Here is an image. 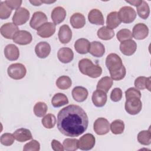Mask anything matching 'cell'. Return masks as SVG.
<instances>
[{
  "label": "cell",
  "instance_id": "obj_1",
  "mask_svg": "<svg viewBox=\"0 0 151 151\" xmlns=\"http://www.w3.org/2000/svg\"><path fill=\"white\" fill-rule=\"evenodd\" d=\"M57 127L64 135L77 137L87 129L88 118L79 106L71 104L63 108L57 115Z\"/></svg>",
  "mask_w": 151,
  "mask_h": 151
},
{
  "label": "cell",
  "instance_id": "obj_2",
  "mask_svg": "<svg viewBox=\"0 0 151 151\" xmlns=\"http://www.w3.org/2000/svg\"><path fill=\"white\" fill-rule=\"evenodd\" d=\"M78 68L80 72L91 78H97L102 73V68L99 65H95L88 58H83L78 62Z\"/></svg>",
  "mask_w": 151,
  "mask_h": 151
},
{
  "label": "cell",
  "instance_id": "obj_3",
  "mask_svg": "<svg viewBox=\"0 0 151 151\" xmlns=\"http://www.w3.org/2000/svg\"><path fill=\"white\" fill-rule=\"evenodd\" d=\"M106 65L110 74L116 72L124 67L122 63L121 58L115 53H111L107 56Z\"/></svg>",
  "mask_w": 151,
  "mask_h": 151
},
{
  "label": "cell",
  "instance_id": "obj_4",
  "mask_svg": "<svg viewBox=\"0 0 151 151\" xmlns=\"http://www.w3.org/2000/svg\"><path fill=\"white\" fill-rule=\"evenodd\" d=\"M7 73L11 78L14 80H20L25 76L27 70L22 64L14 63L8 67Z\"/></svg>",
  "mask_w": 151,
  "mask_h": 151
},
{
  "label": "cell",
  "instance_id": "obj_5",
  "mask_svg": "<svg viewBox=\"0 0 151 151\" xmlns=\"http://www.w3.org/2000/svg\"><path fill=\"white\" fill-rule=\"evenodd\" d=\"M126 112L131 115L138 114L142 110V103L140 99L132 97L126 99L124 105Z\"/></svg>",
  "mask_w": 151,
  "mask_h": 151
},
{
  "label": "cell",
  "instance_id": "obj_6",
  "mask_svg": "<svg viewBox=\"0 0 151 151\" xmlns=\"http://www.w3.org/2000/svg\"><path fill=\"white\" fill-rule=\"evenodd\" d=\"M118 15L121 22L125 24L133 22L136 18L135 10L133 8L128 6L122 7L118 12Z\"/></svg>",
  "mask_w": 151,
  "mask_h": 151
},
{
  "label": "cell",
  "instance_id": "obj_7",
  "mask_svg": "<svg viewBox=\"0 0 151 151\" xmlns=\"http://www.w3.org/2000/svg\"><path fill=\"white\" fill-rule=\"evenodd\" d=\"M29 11L24 7H21L15 11L13 17V23L16 25H21L25 24L29 18Z\"/></svg>",
  "mask_w": 151,
  "mask_h": 151
},
{
  "label": "cell",
  "instance_id": "obj_8",
  "mask_svg": "<svg viewBox=\"0 0 151 151\" xmlns=\"http://www.w3.org/2000/svg\"><path fill=\"white\" fill-rule=\"evenodd\" d=\"M93 129L98 135H104L109 132L110 123L109 121L103 117L97 119L93 124Z\"/></svg>",
  "mask_w": 151,
  "mask_h": 151
},
{
  "label": "cell",
  "instance_id": "obj_9",
  "mask_svg": "<svg viewBox=\"0 0 151 151\" xmlns=\"http://www.w3.org/2000/svg\"><path fill=\"white\" fill-rule=\"evenodd\" d=\"M96 139L91 133H86L81 136L78 140V148L82 150H89L91 149L95 145Z\"/></svg>",
  "mask_w": 151,
  "mask_h": 151
},
{
  "label": "cell",
  "instance_id": "obj_10",
  "mask_svg": "<svg viewBox=\"0 0 151 151\" xmlns=\"http://www.w3.org/2000/svg\"><path fill=\"white\" fill-rule=\"evenodd\" d=\"M13 41L19 45H25L29 44L32 40L30 32L25 30H19L12 38Z\"/></svg>",
  "mask_w": 151,
  "mask_h": 151
},
{
  "label": "cell",
  "instance_id": "obj_11",
  "mask_svg": "<svg viewBox=\"0 0 151 151\" xmlns=\"http://www.w3.org/2000/svg\"><path fill=\"white\" fill-rule=\"evenodd\" d=\"M47 17L44 12L37 11L34 12L32 15L29 22V25L32 28L37 30L39 27L47 22Z\"/></svg>",
  "mask_w": 151,
  "mask_h": 151
},
{
  "label": "cell",
  "instance_id": "obj_12",
  "mask_svg": "<svg viewBox=\"0 0 151 151\" xmlns=\"http://www.w3.org/2000/svg\"><path fill=\"white\" fill-rule=\"evenodd\" d=\"M55 31V25L50 22H47L37 29V34L42 38H49L51 37Z\"/></svg>",
  "mask_w": 151,
  "mask_h": 151
},
{
  "label": "cell",
  "instance_id": "obj_13",
  "mask_svg": "<svg viewBox=\"0 0 151 151\" xmlns=\"http://www.w3.org/2000/svg\"><path fill=\"white\" fill-rule=\"evenodd\" d=\"M149 34V28L146 25L143 23L136 24L132 32L133 37L138 40H142L146 38Z\"/></svg>",
  "mask_w": 151,
  "mask_h": 151
},
{
  "label": "cell",
  "instance_id": "obj_14",
  "mask_svg": "<svg viewBox=\"0 0 151 151\" xmlns=\"http://www.w3.org/2000/svg\"><path fill=\"white\" fill-rule=\"evenodd\" d=\"M18 31L17 25L12 22L6 23L1 27V34L6 39H12Z\"/></svg>",
  "mask_w": 151,
  "mask_h": 151
},
{
  "label": "cell",
  "instance_id": "obj_15",
  "mask_svg": "<svg viewBox=\"0 0 151 151\" xmlns=\"http://www.w3.org/2000/svg\"><path fill=\"white\" fill-rule=\"evenodd\" d=\"M137 44L132 40H128L122 42L120 44V50L123 54L127 56L133 55L136 51Z\"/></svg>",
  "mask_w": 151,
  "mask_h": 151
},
{
  "label": "cell",
  "instance_id": "obj_16",
  "mask_svg": "<svg viewBox=\"0 0 151 151\" xmlns=\"http://www.w3.org/2000/svg\"><path fill=\"white\" fill-rule=\"evenodd\" d=\"M91 99L95 106L101 107L106 104L107 102V96L106 92L102 90H96L93 92Z\"/></svg>",
  "mask_w": 151,
  "mask_h": 151
},
{
  "label": "cell",
  "instance_id": "obj_17",
  "mask_svg": "<svg viewBox=\"0 0 151 151\" xmlns=\"http://www.w3.org/2000/svg\"><path fill=\"white\" fill-rule=\"evenodd\" d=\"M35 52L38 57L40 58H45L50 54L51 46L47 42H40L35 47Z\"/></svg>",
  "mask_w": 151,
  "mask_h": 151
},
{
  "label": "cell",
  "instance_id": "obj_18",
  "mask_svg": "<svg viewBox=\"0 0 151 151\" xmlns=\"http://www.w3.org/2000/svg\"><path fill=\"white\" fill-rule=\"evenodd\" d=\"M58 39L62 44L68 43L72 38V31L68 25H63L58 31Z\"/></svg>",
  "mask_w": 151,
  "mask_h": 151
},
{
  "label": "cell",
  "instance_id": "obj_19",
  "mask_svg": "<svg viewBox=\"0 0 151 151\" xmlns=\"http://www.w3.org/2000/svg\"><path fill=\"white\" fill-rule=\"evenodd\" d=\"M57 57L61 63L67 64L70 63L73 60L74 53L71 48L63 47L58 50Z\"/></svg>",
  "mask_w": 151,
  "mask_h": 151
},
{
  "label": "cell",
  "instance_id": "obj_20",
  "mask_svg": "<svg viewBox=\"0 0 151 151\" xmlns=\"http://www.w3.org/2000/svg\"><path fill=\"white\" fill-rule=\"evenodd\" d=\"M89 22L95 25H104V20L101 12L97 9H91L88 15Z\"/></svg>",
  "mask_w": 151,
  "mask_h": 151
},
{
  "label": "cell",
  "instance_id": "obj_21",
  "mask_svg": "<svg viewBox=\"0 0 151 151\" xmlns=\"http://www.w3.org/2000/svg\"><path fill=\"white\" fill-rule=\"evenodd\" d=\"M66 17V11L61 6H57L54 8L51 12V19L55 25L61 23Z\"/></svg>",
  "mask_w": 151,
  "mask_h": 151
},
{
  "label": "cell",
  "instance_id": "obj_22",
  "mask_svg": "<svg viewBox=\"0 0 151 151\" xmlns=\"http://www.w3.org/2000/svg\"><path fill=\"white\" fill-rule=\"evenodd\" d=\"M4 54L8 60L15 61L19 58V51L15 45L10 44L5 47Z\"/></svg>",
  "mask_w": 151,
  "mask_h": 151
},
{
  "label": "cell",
  "instance_id": "obj_23",
  "mask_svg": "<svg viewBox=\"0 0 151 151\" xmlns=\"http://www.w3.org/2000/svg\"><path fill=\"white\" fill-rule=\"evenodd\" d=\"M87 90L81 86L75 87L72 90V96L74 100L77 102H83L85 101L88 97Z\"/></svg>",
  "mask_w": 151,
  "mask_h": 151
},
{
  "label": "cell",
  "instance_id": "obj_24",
  "mask_svg": "<svg viewBox=\"0 0 151 151\" xmlns=\"http://www.w3.org/2000/svg\"><path fill=\"white\" fill-rule=\"evenodd\" d=\"M13 134L15 139L19 142H24L32 138L31 131L25 128H20L16 130Z\"/></svg>",
  "mask_w": 151,
  "mask_h": 151
},
{
  "label": "cell",
  "instance_id": "obj_25",
  "mask_svg": "<svg viewBox=\"0 0 151 151\" xmlns=\"http://www.w3.org/2000/svg\"><path fill=\"white\" fill-rule=\"evenodd\" d=\"M90 43L89 41L85 38L78 39L74 43L76 51L81 54H85L89 52Z\"/></svg>",
  "mask_w": 151,
  "mask_h": 151
},
{
  "label": "cell",
  "instance_id": "obj_26",
  "mask_svg": "<svg viewBox=\"0 0 151 151\" xmlns=\"http://www.w3.org/2000/svg\"><path fill=\"white\" fill-rule=\"evenodd\" d=\"M88 52L96 57H101L105 52L104 46L100 42L93 41L90 44Z\"/></svg>",
  "mask_w": 151,
  "mask_h": 151
},
{
  "label": "cell",
  "instance_id": "obj_27",
  "mask_svg": "<svg viewBox=\"0 0 151 151\" xmlns=\"http://www.w3.org/2000/svg\"><path fill=\"white\" fill-rule=\"evenodd\" d=\"M70 22L74 28L80 29L83 28L86 24L85 17L80 13H74L70 17Z\"/></svg>",
  "mask_w": 151,
  "mask_h": 151
},
{
  "label": "cell",
  "instance_id": "obj_28",
  "mask_svg": "<svg viewBox=\"0 0 151 151\" xmlns=\"http://www.w3.org/2000/svg\"><path fill=\"white\" fill-rule=\"evenodd\" d=\"M121 22H122L120 19L117 12H111L107 15L106 20V24L107 27L113 29L117 28L121 24Z\"/></svg>",
  "mask_w": 151,
  "mask_h": 151
},
{
  "label": "cell",
  "instance_id": "obj_29",
  "mask_svg": "<svg viewBox=\"0 0 151 151\" xmlns=\"http://www.w3.org/2000/svg\"><path fill=\"white\" fill-rule=\"evenodd\" d=\"M150 77L144 76L138 77L134 81V86L138 90H144L145 88L150 91Z\"/></svg>",
  "mask_w": 151,
  "mask_h": 151
},
{
  "label": "cell",
  "instance_id": "obj_30",
  "mask_svg": "<svg viewBox=\"0 0 151 151\" xmlns=\"http://www.w3.org/2000/svg\"><path fill=\"white\" fill-rule=\"evenodd\" d=\"M52 105L54 107H60L68 103V99L66 95L63 93H58L52 97L51 99Z\"/></svg>",
  "mask_w": 151,
  "mask_h": 151
},
{
  "label": "cell",
  "instance_id": "obj_31",
  "mask_svg": "<svg viewBox=\"0 0 151 151\" xmlns=\"http://www.w3.org/2000/svg\"><path fill=\"white\" fill-rule=\"evenodd\" d=\"M113 85V80L111 78L108 76L104 77L101 78L97 84V89L102 90L106 93L109 91V89Z\"/></svg>",
  "mask_w": 151,
  "mask_h": 151
},
{
  "label": "cell",
  "instance_id": "obj_32",
  "mask_svg": "<svg viewBox=\"0 0 151 151\" xmlns=\"http://www.w3.org/2000/svg\"><path fill=\"white\" fill-rule=\"evenodd\" d=\"M97 36L99 38L103 40H111L114 36V31L113 29L104 26L101 27L97 31Z\"/></svg>",
  "mask_w": 151,
  "mask_h": 151
},
{
  "label": "cell",
  "instance_id": "obj_33",
  "mask_svg": "<svg viewBox=\"0 0 151 151\" xmlns=\"http://www.w3.org/2000/svg\"><path fill=\"white\" fill-rule=\"evenodd\" d=\"M55 84L58 88L61 90H67L71 86L72 81L69 77L62 76L58 78Z\"/></svg>",
  "mask_w": 151,
  "mask_h": 151
},
{
  "label": "cell",
  "instance_id": "obj_34",
  "mask_svg": "<svg viewBox=\"0 0 151 151\" xmlns=\"http://www.w3.org/2000/svg\"><path fill=\"white\" fill-rule=\"evenodd\" d=\"M138 15L143 19H147L150 14V8L147 3L143 1L142 4L136 7Z\"/></svg>",
  "mask_w": 151,
  "mask_h": 151
},
{
  "label": "cell",
  "instance_id": "obj_35",
  "mask_svg": "<svg viewBox=\"0 0 151 151\" xmlns=\"http://www.w3.org/2000/svg\"><path fill=\"white\" fill-rule=\"evenodd\" d=\"M138 142L143 145H149L151 143V133L150 130H142L137 134Z\"/></svg>",
  "mask_w": 151,
  "mask_h": 151
},
{
  "label": "cell",
  "instance_id": "obj_36",
  "mask_svg": "<svg viewBox=\"0 0 151 151\" xmlns=\"http://www.w3.org/2000/svg\"><path fill=\"white\" fill-rule=\"evenodd\" d=\"M110 128L113 134H122L124 130V123L122 120H115L111 123Z\"/></svg>",
  "mask_w": 151,
  "mask_h": 151
},
{
  "label": "cell",
  "instance_id": "obj_37",
  "mask_svg": "<svg viewBox=\"0 0 151 151\" xmlns=\"http://www.w3.org/2000/svg\"><path fill=\"white\" fill-rule=\"evenodd\" d=\"M48 110V107L44 102L39 101L34 106V113L38 117L44 116Z\"/></svg>",
  "mask_w": 151,
  "mask_h": 151
},
{
  "label": "cell",
  "instance_id": "obj_38",
  "mask_svg": "<svg viewBox=\"0 0 151 151\" xmlns=\"http://www.w3.org/2000/svg\"><path fill=\"white\" fill-rule=\"evenodd\" d=\"M78 140L77 139H65L63 142L64 150L67 151H75L78 149Z\"/></svg>",
  "mask_w": 151,
  "mask_h": 151
},
{
  "label": "cell",
  "instance_id": "obj_39",
  "mask_svg": "<svg viewBox=\"0 0 151 151\" xmlns=\"http://www.w3.org/2000/svg\"><path fill=\"white\" fill-rule=\"evenodd\" d=\"M42 124L44 127L47 129H52L56 124L57 120L55 116L52 114H48L45 115L41 120Z\"/></svg>",
  "mask_w": 151,
  "mask_h": 151
},
{
  "label": "cell",
  "instance_id": "obj_40",
  "mask_svg": "<svg viewBox=\"0 0 151 151\" xmlns=\"http://www.w3.org/2000/svg\"><path fill=\"white\" fill-rule=\"evenodd\" d=\"M12 12V9L5 4V1L0 4V18L2 19H8Z\"/></svg>",
  "mask_w": 151,
  "mask_h": 151
},
{
  "label": "cell",
  "instance_id": "obj_41",
  "mask_svg": "<svg viewBox=\"0 0 151 151\" xmlns=\"http://www.w3.org/2000/svg\"><path fill=\"white\" fill-rule=\"evenodd\" d=\"M132 37V33L130 30L128 29H122L117 33V38L120 42L131 40Z\"/></svg>",
  "mask_w": 151,
  "mask_h": 151
},
{
  "label": "cell",
  "instance_id": "obj_42",
  "mask_svg": "<svg viewBox=\"0 0 151 151\" xmlns=\"http://www.w3.org/2000/svg\"><path fill=\"white\" fill-rule=\"evenodd\" d=\"M15 139L13 134L5 133H4L1 137V143L4 146H9L14 143Z\"/></svg>",
  "mask_w": 151,
  "mask_h": 151
},
{
  "label": "cell",
  "instance_id": "obj_43",
  "mask_svg": "<svg viewBox=\"0 0 151 151\" xmlns=\"http://www.w3.org/2000/svg\"><path fill=\"white\" fill-rule=\"evenodd\" d=\"M40 149V144L36 140H32L31 142L26 143L23 148V150L27 151H38Z\"/></svg>",
  "mask_w": 151,
  "mask_h": 151
},
{
  "label": "cell",
  "instance_id": "obj_44",
  "mask_svg": "<svg viewBox=\"0 0 151 151\" xmlns=\"http://www.w3.org/2000/svg\"><path fill=\"white\" fill-rule=\"evenodd\" d=\"M125 96L126 99L132 98V97H136V98L140 99L141 93L138 89L133 87H130L125 91Z\"/></svg>",
  "mask_w": 151,
  "mask_h": 151
},
{
  "label": "cell",
  "instance_id": "obj_45",
  "mask_svg": "<svg viewBox=\"0 0 151 151\" xmlns=\"http://www.w3.org/2000/svg\"><path fill=\"white\" fill-rule=\"evenodd\" d=\"M126 68L125 67H123L121 70L111 73L110 76L112 80H116V81H119L122 80L126 76Z\"/></svg>",
  "mask_w": 151,
  "mask_h": 151
},
{
  "label": "cell",
  "instance_id": "obj_46",
  "mask_svg": "<svg viewBox=\"0 0 151 151\" xmlns=\"http://www.w3.org/2000/svg\"><path fill=\"white\" fill-rule=\"evenodd\" d=\"M122 97V91L120 88H114L110 94V99L114 102L119 101Z\"/></svg>",
  "mask_w": 151,
  "mask_h": 151
},
{
  "label": "cell",
  "instance_id": "obj_47",
  "mask_svg": "<svg viewBox=\"0 0 151 151\" xmlns=\"http://www.w3.org/2000/svg\"><path fill=\"white\" fill-rule=\"evenodd\" d=\"M5 4L12 10V9H16L17 10L20 8V6L22 4V1L21 0H7L5 1Z\"/></svg>",
  "mask_w": 151,
  "mask_h": 151
},
{
  "label": "cell",
  "instance_id": "obj_48",
  "mask_svg": "<svg viewBox=\"0 0 151 151\" xmlns=\"http://www.w3.org/2000/svg\"><path fill=\"white\" fill-rule=\"evenodd\" d=\"M51 147L54 151H63L64 150L63 145H62L59 141L55 139H53L52 140Z\"/></svg>",
  "mask_w": 151,
  "mask_h": 151
},
{
  "label": "cell",
  "instance_id": "obj_49",
  "mask_svg": "<svg viewBox=\"0 0 151 151\" xmlns=\"http://www.w3.org/2000/svg\"><path fill=\"white\" fill-rule=\"evenodd\" d=\"M142 0H133V1H126V2L133 5V6H138L139 5H140L142 2Z\"/></svg>",
  "mask_w": 151,
  "mask_h": 151
},
{
  "label": "cell",
  "instance_id": "obj_50",
  "mask_svg": "<svg viewBox=\"0 0 151 151\" xmlns=\"http://www.w3.org/2000/svg\"><path fill=\"white\" fill-rule=\"evenodd\" d=\"M29 2L32 5H34V6H40L42 2L41 1H29Z\"/></svg>",
  "mask_w": 151,
  "mask_h": 151
},
{
  "label": "cell",
  "instance_id": "obj_51",
  "mask_svg": "<svg viewBox=\"0 0 151 151\" xmlns=\"http://www.w3.org/2000/svg\"><path fill=\"white\" fill-rule=\"evenodd\" d=\"M42 3H45V4H51V3H54L55 2V1H41Z\"/></svg>",
  "mask_w": 151,
  "mask_h": 151
}]
</instances>
